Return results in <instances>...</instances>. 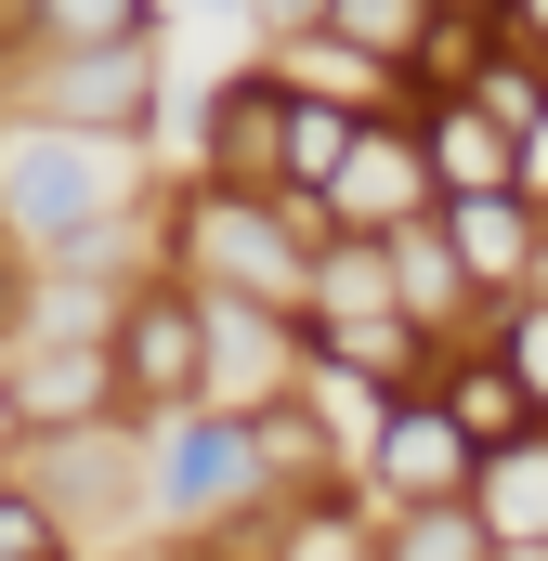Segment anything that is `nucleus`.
<instances>
[{
	"instance_id": "2eb2a0df",
	"label": "nucleus",
	"mask_w": 548,
	"mask_h": 561,
	"mask_svg": "<svg viewBox=\"0 0 548 561\" xmlns=\"http://www.w3.org/2000/svg\"><path fill=\"white\" fill-rule=\"evenodd\" d=\"M0 313H13V249H0Z\"/></svg>"
},
{
	"instance_id": "39448f33",
	"label": "nucleus",
	"mask_w": 548,
	"mask_h": 561,
	"mask_svg": "<svg viewBox=\"0 0 548 561\" xmlns=\"http://www.w3.org/2000/svg\"><path fill=\"white\" fill-rule=\"evenodd\" d=\"M105 405H118V353L105 340H26V353H0V419L26 444L105 431Z\"/></svg>"
},
{
	"instance_id": "6e6552de",
	"label": "nucleus",
	"mask_w": 548,
	"mask_h": 561,
	"mask_svg": "<svg viewBox=\"0 0 548 561\" xmlns=\"http://www.w3.org/2000/svg\"><path fill=\"white\" fill-rule=\"evenodd\" d=\"M431 236H444L457 287H470V300H496V313L536 287V249H548L536 196H444V209H431Z\"/></svg>"
},
{
	"instance_id": "423d86ee",
	"label": "nucleus",
	"mask_w": 548,
	"mask_h": 561,
	"mask_svg": "<svg viewBox=\"0 0 548 561\" xmlns=\"http://www.w3.org/2000/svg\"><path fill=\"white\" fill-rule=\"evenodd\" d=\"M353 470L379 483V510H457V496L483 483L470 431L444 419L431 392H418V405H379V431H366V457H353Z\"/></svg>"
},
{
	"instance_id": "9b49d317",
	"label": "nucleus",
	"mask_w": 548,
	"mask_h": 561,
	"mask_svg": "<svg viewBox=\"0 0 548 561\" xmlns=\"http://www.w3.org/2000/svg\"><path fill=\"white\" fill-rule=\"evenodd\" d=\"M470 510H483L496 561H548V431H536V444H510V457H483Z\"/></svg>"
},
{
	"instance_id": "7ed1b4c3",
	"label": "nucleus",
	"mask_w": 548,
	"mask_h": 561,
	"mask_svg": "<svg viewBox=\"0 0 548 561\" xmlns=\"http://www.w3.org/2000/svg\"><path fill=\"white\" fill-rule=\"evenodd\" d=\"M105 353H118V405H157V419L209 405V300L183 275H144L105 327Z\"/></svg>"
},
{
	"instance_id": "4468645a",
	"label": "nucleus",
	"mask_w": 548,
	"mask_h": 561,
	"mask_svg": "<svg viewBox=\"0 0 548 561\" xmlns=\"http://www.w3.org/2000/svg\"><path fill=\"white\" fill-rule=\"evenodd\" d=\"M496 366L523 379V405H536V419H548V287H523V300L496 313Z\"/></svg>"
},
{
	"instance_id": "f03ea898",
	"label": "nucleus",
	"mask_w": 548,
	"mask_h": 561,
	"mask_svg": "<svg viewBox=\"0 0 548 561\" xmlns=\"http://www.w3.org/2000/svg\"><path fill=\"white\" fill-rule=\"evenodd\" d=\"M183 249L209 262V300L300 313V275H313V249L287 236V196H222V183H196V196H183Z\"/></svg>"
},
{
	"instance_id": "20e7f679",
	"label": "nucleus",
	"mask_w": 548,
	"mask_h": 561,
	"mask_svg": "<svg viewBox=\"0 0 548 561\" xmlns=\"http://www.w3.org/2000/svg\"><path fill=\"white\" fill-rule=\"evenodd\" d=\"M236 496H262V419H222V405L157 419V444H144V510L157 523H209Z\"/></svg>"
},
{
	"instance_id": "0eeeda50",
	"label": "nucleus",
	"mask_w": 548,
	"mask_h": 561,
	"mask_svg": "<svg viewBox=\"0 0 548 561\" xmlns=\"http://www.w3.org/2000/svg\"><path fill=\"white\" fill-rule=\"evenodd\" d=\"M313 209L340 222V249H379V236H406V222H431L444 196H431V157H418V131H379V118H366V144L340 157V183H327Z\"/></svg>"
},
{
	"instance_id": "ddd939ff",
	"label": "nucleus",
	"mask_w": 548,
	"mask_h": 561,
	"mask_svg": "<svg viewBox=\"0 0 548 561\" xmlns=\"http://www.w3.org/2000/svg\"><path fill=\"white\" fill-rule=\"evenodd\" d=\"M379 561H496V536H483L470 496H457V510H392V549Z\"/></svg>"
},
{
	"instance_id": "1a4fd4ad",
	"label": "nucleus",
	"mask_w": 548,
	"mask_h": 561,
	"mask_svg": "<svg viewBox=\"0 0 548 561\" xmlns=\"http://www.w3.org/2000/svg\"><path fill=\"white\" fill-rule=\"evenodd\" d=\"M418 157H431V196H523V144L496 131L483 105H431Z\"/></svg>"
},
{
	"instance_id": "f257e3e1",
	"label": "nucleus",
	"mask_w": 548,
	"mask_h": 561,
	"mask_svg": "<svg viewBox=\"0 0 548 561\" xmlns=\"http://www.w3.org/2000/svg\"><path fill=\"white\" fill-rule=\"evenodd\" d=\"M118 196H132L118 144L0 131V236H26V249H79V236H105V222H118Z\"/></svg>"
},
{
	"instance_id": "9d476101",
	"label": "nucleus",
	"mask_w": 548,
	"mask_h": 561,
	"mask_svg": "<svg viewBox=\"0 0 548 561\" xmlns=\"http://www.w3.org/2000/svg\"><path fill=\"white\" fill-rule=\"evenodd\" d=\"M431 405H444V419L470 431V457H510V444H536V405H523V379H510V366H496V353H457V366H444V379H431Z\"/></svg>"
},
{
	"instance_id": "f8f14e48",
	"label": "nucleus",
	"mask_w": 548,
	"mask_h": 561,
	"mask_svg": "<svg viewBox=\"0 0 548 561\" xmlns=\"http://www.w3.org/2000/svg\"><path fill=\"white\" fill-rule=\"evenodd\" d=\"M144 66H157V39H144V53H53V105H66V131H79V144L132 131V118H144Z\"/></svg>"
}]
</instances>
